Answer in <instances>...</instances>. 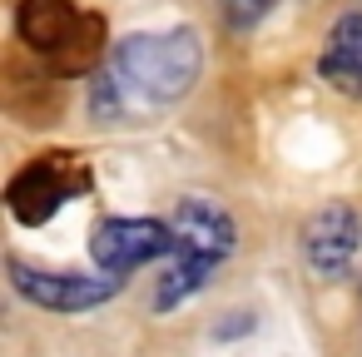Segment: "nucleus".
I'll return each mask as SVG.
<instances>
[{"instance_id": "2", "label": "nucleus", "mask_w": 362, "mask_h": 357, "mask_svg": "<svg viewBox=\"0 0 362 357\" xmlns=\"http://www.w3.org/2000/svg\"><path fill=\"white\" fill-rule=\"evenodd\" d=\"M169 228H174V248H169V268L154 288V312H174L238 248V223L228 218V209H218L204 194L179 199L174 213H169Z\"/></svg>"}, {"instance_id": "5", "label": "nucleus", "mask_w": 362, "mask_h": 357, "mask_svg": "<svg viewBox=\"0 0 362 357\" xmlns=\"http://www.w3.org/2000/svg\"><path fill=\"white\" fill-rule=\"evenodd\" d=\"M6 273H11V288L45 312H90L124 288V278H115V273H55V268L25 263L16 253L6 258Z\"/></svg>"}, {"instance_id": "1", "label": "nucleus", "mask_w": 362, "mask_h": 357, "mask_svg": "<svg viewBox=\"0 0 362 357\" xmlns=\"http://www.w3.org/2000/svg\"><path fill=\"white\" fill-rule=\"evenodd\" d=\"M204 70V45L194 30H159V35H124L105 70L90 85V105L100 119H134L179 105Z\"/></svg>"}, {"instance_id": "3", "label": "nucleus", "mask_w": 362, "mask_h": 357, "mask_svg": "<svg viewBox=\"0 0 362 357\" xmlns=\"http://www.w3.org/2000/svg\"><path fill=\"white\" fill-rule=\"evenodd\" d=\"M16 35L35 55L75 70L95 50V40H85V35H100V21L85 16L75 0H21L16 6Z\"/></svg>"}, {"instance_id": "4", "label": "nucleus", "mask_w": 362, "mask_h": 357, "mask_svg": "<svg viewBox=\"0 0 362 357\" xmlns=\"http://www.w3.org/2000/svg\"><path fill=\"white\" fill-rule=\"evenodd\" d=\"M85 189H90V174H85V164H80L75 154H40V159H30V164L11 179L6 209L16 213V223L40 228V223H50L70 199H80Z\"/></svg>"}, {"instance_id": "7", "label": "nucleus", "mask_w": 362, "mask_h": 357, "mask_svg": "<svg viewBox=\"0 0 362 357\" xmlns=\"http://www.w3.org/2000/svg\"><path fill=\"white\" fill-rule=\"evenodd\" d=\"M298 238H303V258L317 278H342L362 248V218L347 204H327V209L308 213Z\"/></svg>"}, {"instance_id": "8", "label": "nucleus", "mask_w": 362, "mask_h": 357, "mask_svg": "<svg viewBox=\"0 0 362 357\" xmlns=\"http://www.w3.org/2000/svg\"><path fill=\"white\" fill-rule=\"evenodd\" d=\"M317 75L347 95V100H362V11H347L332 21L327 40H322V55H317Z\"/></svg>"}, {"instance_id": "6", "label": "nucleus", "mask_w": 362, "mask_h": 357, "mask_svg": "<svg viewBox=\"0 0 362 357\" xmlns=\"http://www.w3.org/2000/svg\"><path fill=\"white\" fill-rule=\"evenodd\" d=\"M169 248H174V228L159 223V218H105L90 233L95 268L100 273H115V278H129L144 263L169 258Z\"/></svg>"}, {"instance_id": "9", "label": "nucleus", "mask_w": 362, "mask_h": 357, "mask_svg": "<svg viewBox=\"0 0 362 357\" xmlns=\"http://www.w3.org/2000/svg\"><path fill=\"white\" fill-rule=\"evenodd\" d=\"M273 6H278V0H218L228 30H253V25H263Z\"/></svg>"}]
</instances>
